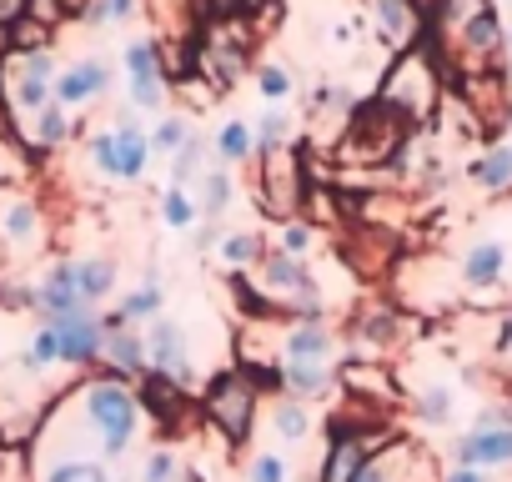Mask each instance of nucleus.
<instances>
[{
    "instance_id": "c756f323",
    "label": "nucleus",
    "mask_w": 512,
    "mask_h": 482,
    "mask_svg": "<svg viewBox=\"0 0 512 482\" xmlns=\"http://www.w3.org/2000/svg\"><path fill=\"white\" fill-rule=\"evenodd\" d=\"M287 136H292V116L287 111H267L262 116V151H282Z\"/></svg>"
},
{
    "instance_id": "f8f14e48",
    "label": "nucleus",
    "mask_w": 512,
    "mask_h": 482,
    "mask_svg": "<svg viewBox=\"0 0 512 482\" xmlns=\"http://www.w3.org/2000/svg\"><path fill=\"white\" fill-rule=\"evenodd\" d=\"M101 352H106V362L121 372V377H136V372H146V342L141 337H131L126 332V322H121V312L106 322V337H101Z\"/></svg>"
},
{
    "instance_id": "9b49d317",
    "label": "nucleus",
    "mask_w": 512,
    "mask_h": 482,
    "mask_svg": "<svg viewBox=\"0 0 512 482\" xmlns=\"http://www.w3.org/2000/svg\"><path fill=\"white\" fill-rule=\"evenodd\" d=\"M302 201V181H297V161L287 151H267V206L277 216H292Z\"/></svg>"
},
{
    "instance_id": "b1692460",
    "label": "nucleus",
    "mask_w": 512,
    "mask_h": 482,
    "mask_svg": "<svg viewBox=\"0 0 512 482\" xmlns=\"http://www.w3.org/2000/svg\"><path fill=\"white\" fill-rule=\"evenodd\" d=\"M191 141V126L181 121V116H171V121H161L156 131H151V151H161V156H171V151H181Z\"/></svg>"
},
{
    "instance_id": "a878e982",
    "label": "nucleus",
    "mask_w": 512,
    "mask_h": 482,
    "mask_svg": "<svg viewBox=\"0 0 512 482\" xmlns=\"http://www.w3.org/2000/svg\"><path fill=\"white\" fill-rule=\"evenodd\" d=\"M61 357V342H56V332L51 327H41L36 337H31V347H26V367L31 372H41V367H51Z\"/></svg>"
},
{
    "instance_id": "f257e3e1",
    "label": "nucleus",
    "mask_w": 512,
    "mask_h": 482,
    "mask_svg": "<svg viewBox=\"0 0 512 482\" xmlns=\"http://www.w3.org/2000/svg\"><path fill=\"white\" fill-rule=\"evenodd\" d=\"M86 412L96 417V427H101V437H106V452H126V447H131V437H136V427H141V407H136V397H131L126 387L96 382V387L86 392Z\"/></svg>"
},
{
    "instance_id": "4c0bfd02",
    "label": "nucleus",
    "mask_w": 512,
    "mask_h": 482,
    "mask_svg": "<svg viewBox=\"0 0 512 482\" xmlns=\"http://www.w3.org/2000/svg\"><path fill=\"white\" fill-rule=\"evenodd\" d=\"M307 247H312V226H302V221H292V226H287V252L297 257V252H307Z\"/></svg>"
},
{
    "instance_id": "393cba45",
    "label": "nucleus",
    "mask_w": 512,
    "mask_h": 482,
    "mask_svg": "<svg viewBox=\"0 0 512 482\" xmlns=\"http://www.w3.org/2000/svg\"><path fill=\"white\" fill-rule=\"evenodd\" d=\"M46 482H111L101 462H56L46 472Z\"/></svg>"
},
{
    "instance_id": "f704fd0d",
    "label": "nucleus",
    "mask_w": 512,
    "mask_h": 482,
    "mask_svg": "<svg viewBox=\"0 0 512 482\" xmlns=\"http://www.w3.org/2000/svg\"><path fill=\"white\" fill-rule=\"evenodd\" d=\"M196 166H201V141L191 136V141L176 151V186H181V181H191V176H196Z\"/></svg>"
},
{
    "instance_id": "6ab92c4d",
    "label": "nucleus",
    "mask_w": 512,
    "mask_h": 482,
    "mask_svg": "<svg viewBox=\"0 0 512 482\" xmlns=\"http://www.w3.org/2000/svg\"><path fill=\"white\" fill-rule=\"evenodd\" d=\"M181 402H186V392H176V382H166V377H151V387H146V407H151L156 417L176 422Z\"/></svg>"
},
{
    "instance_id": "20e7f679",
    "label": "nucleus",
    "mask_w": 512,
    "mask_h": 482,
    "mask_svg": "<svg viewBox=\"0 0 512 482\" xmlns=\"http://www.w3.org/2000/svg\"><path fill=\"white\" fill-rule=\"evenodd\" d=\"M91 156H96V166H101L106 176H116V181H136V176L146 171L151 136H141L136 121H121L111 136H101V141L91 146Z\"/></svg>"
},
{
    "instance_id": "6e6552de",
    "label": "nucleus",
    "mask_w": 512,
    "mask_h": 482,
    "mask_svg": "<svg viewBox=\"0 0 512 482\" xmlns=\"http://www.w3.org/2000/svg\"><path fill=\"white\" fill-rule=\"evenodd\" d=\"M457 36H462V51L477 61V66H492L497 56H502V46H507V31H502V21H497V11L487 6V11H477L472 21H462L457 26Z\"/></svg>"
},
{
    "instance_id": "79ce46f5",
    "label": "nucleus",
    "mask_w": 512,
    "mask_h": 482,
    "mask_svg": "<svg viewBox=\"0 0 512 482\" xmlns=\"http://www.w3.org/2000/svg\"><path fill=\"white\" fill-rule=\"evenodd\" d=\"M507 51H512V31H507Z\"/></svg>"
},
{
    "instance_id": "1a4fd4ad",
    "label": "nucleus",
    "mask_w": 512,
    "mask_h": 482,
    "mask_svg": "<svg viewBox=\"0 0 512 482\" xmlns=\"http://www.w3.org/2000/svg\"><path fill=\"white\" fill-rule=\"evenodd\" d=\"M282 352H287L282 362H292V367H322L327 372V362H332V332L322 322H302V327L287 332Z\"/></svg>"
},
{
    "instance_id": "473e14b6",
    "label": "nucleus",
    "mask_w": 512,
    "mask_h": 482,
    "mask_svg": "<svg viewBox=\"0 0 512 482\" xmlns=\"http://www.w3.org/2000/svg\"><path fill=\"white\" fill-rule=\"evenodd\" d=\"M287 477H292V467H287V457H277V452L256 457V467H251V482H287Z\"/></svg>"
},
{
    "instance_id": "c85d7f7f",
    "label": "nucleus",
    "mask_w": 512,
    "mask_h": 482,
    "mask_svg": "<svg viewBox=\"0 0 512 482\" xmlns=\"http://www.w3.org/2000/svg\"><path fill=\"white\" fill-rule=\"evenodd\" d=\"M66 136V106H46L41 116H36V141L41 146H56Z\"/></svg>"
},
{
    "instance_id": "f3484780",
    "label": "nucleus",
    "mask_w": 512,
    "mask_h": 482,
    "mask_svg": "<svg viewBox=\"0 0 512 482\" xmlns=\"http://www.w3.org/2000/svg\"><path fill=\"white\" fill-rule=\"evenodd\" d=\"M251 146H256V136H251V126H241V121H226V126H221V136H216L221 161H246V156H251Z\"/></svg>"
},
{
    "instance_id": "4468645a",
    "label": "nucleus",
    "mask_w": 512,
    "mask_h": 482,
    "mask_svg": "<svg viewBox=\"0 0 512 482\" xmlns=\"http://www.w3.org/2000/svg\"><path fill=\"white\" fill-rule=\"evenodd\" d=\"M377 26H382V36L392 41V46H412L417 41V6L412 0H377Z\"/></svg>"
},
{
    "instance_id": "c9c22d12",
    "label": "nucleus",
    "mask_w": 512,
    "mask_h": 482,
    "mask_svg": "<svg viewBox=\"0 0 512 482\" xmlns=\"http://www.w3.org/2000/svg\"><path fill=\"white\" fill-rule=\"evenodd\" d=\"M141 482H176V457H171V452H151Z\"/></svg>"
},
{
    "instance_id": "a211bd4d",
    "label": "nucleus",
    "mask_w": 512,
    "mask_h": 482,
    "mask_svg": "<svg viewBox=\"0 0 512 482\" xmlns=\"http://www.w3.org/2000/svg\"><path fill=\"white\" fill-rule=\"evenodd\" d=\"M156 312H161V287L156 282H146L141 292H131L121 302V322H156Z\"/></svg>"
},
{
    "instance_id": "4be33fe9",
    "label": "nucleus",
    "mask_w": 512,
    "mask_h": 482,
    "mask_svg": "<svg viewBox=\"0 0 512 482\" xmlns=\"http://www.w3.org/2000/svg\"><path fill=\"white\" fill-rule=\"evenodd\" d=\"M272 422H277V432H282L287 442H302V437H307V427H312V417H307V407H302V402H277Z\"/></svg>"
},
{
    "instance_id": "bb28decb",
    "label": "nucleus",
    "mask_w": 512,
    "mask_h": 482,
    "mask_svg": "<svg viewBox=\"0 0 512 482\" xmlns=\"http://www.w3.org/2000/svg\"><path fill=\"white\" fill-rule=\"evenodd\" d=\"M417 412H422V422L442 427V422L452 417V392H447V387H427V392L417 397Z\"/></svg>"
},
{
    "instance_id": "72a5a7b5",
    "label": "nucleus",
    "mask_w": 512,
    "mask_h": 482,
    "mask_svg": "<svg viewBox=\"0 0 512 482\" xmlns=\"http://www.w3.org/2000/svg\"><path fill=\"white\" fill-rule=\"evenodd\" d=\"M262 96L267 101H287L292 96V76L282 66H262Z\"/></svg>"
},
{
    "instance_id": "7ed1b4c3",
    "label": "nucleus",
    "mask_w": 512,
    "mask_h": 482,
    "mask_svg": "<svg viewBox=\"0 0 512 482\" xmlns=\"http://www.w3.org/2000/svg\"><path fill=\"white\" fill-rule=\"evenodd\" d=\"M256 382L246 377V372H231V377H221L211 392H206V417L231 437V442H246L251 437V392Z\"/></svg>"
},
{
    "instance_id": "dca6fc26",
    "label": "nucleus",
    "mask_w": 512,
    "mask_h": 482,
    "mask_svg": "<svg viewBox=\"0 0 512 482\" xmlns=\"http://www.w3.org/2000/svg\"><path fill=\"white\" fill-rule=\"evenodd\" d=\"M76 272V292L86 297V302H101L111 287H116V267L111 262H81V267H71Z\"/></svg>"
},
{
    "instance_id": "0eeeda50",
    "label": "nucleus",
    "mask_w": 512,
    "mask_h": 482,
    "mask_svg": "<svg viewBox=\"0 0 512 482\" xmlns=\"http://www.w3.org/2000/svg\"><path fill=\"white\" fill-rule=\"evenodd\" d=\"M146 352H151V367L156 377L166 382H191V362H186V337L171 317H156L151 332H146Z\"/></svg>"
},
{
    "instance_id": "2f4dec72",
    "label": "nucleus",
    "mask_w": 512,
    "mask_h": 482,
    "mask_svg": "<svg viewBox=\"0 0 512 482\" xmlns=\"http://www.w3.org/2000/svg\"><path fill=\"white\" fill-rule=\"evenodd\" d=\"M136 16V0H96V6L86 11V26H106V21H126Z\"/></svg>"
},
{
    "instance_id": "a19ab883",
    "label": "nucleus",
    "mask_w": 512,
    "mask_h": 482,
    "mask_svg": "<svg viewBox=\"0 0 512 482\" xmlns=\"http://www.w3.org/2000/svg\"><path fill=\"white\" fill-rule=\"evenodd\" d=\"M0 16H11V0H0Z\"/></svg>"
},
{
    "instance_id": "412c9836",
    "label": "nucleus",
    "mask_w": 512,
    "mask_h": 482,
    "mask_svg": "<svg viewBox=\"0 0 512 482\" xmlns=\"http://www.w3.org/2000/svg\"><path fill=\"white\" fill-rule=\"evenodd\" d=\"M16 106H21V111H46V106H51V81H46V76H31V71L21 66V81H16Z\"/></svg>"
},
{
    "instance_id": "2eb2a0df",
    "label": "nucleus",
    "mask_w": 512,
    "mask_h": 482,
    "mask_svg": "<svg viewBox=\"0 0 512 482\" xmlns=\"http://www.w3.org/2000/svg\"><path fill=\"white\" fill-rule=\"evenodd\" d=\"M472 181L482 191H512V146H487L472 161Z\"/></svg>"
},
{
    "instance_id": "37998d69",
    "label": "nucleus",
    "mask_w": 512,
    "mask_h": 482,
    "mask_svg": "<svg viewBox=\"0 0 512 482\" xmlns=\"http://www.w3.org/2000/svg\"><path fill=\"white\" fill-rule=\"evenodd\" d=\"M507 146H512V141H507Z\"/></svg>"
},
{
    "instance_id": "aec40b11",
    "label": "nucleus",
    "mask_w": 512,
    "mask_h": 482,
    "mask_svg": "<svg viewBox=\"0 0 512 482\" xmlns=\"http://www.w3.org/2000/svg\"><path fill=\"white\" fill-rule=\"evenodd\" d=\"M256 257H262V241H256L251 231L221 236V262H226V267H246V262H256Z\"/></svg>"
},
{
    "instance_id": "e433bc0d",
    "label": "nucleus",
    "mask_w": 512,
    "mask_h": 482,
    "mask_svg": "<svg viewBox=\"0 0 512 482\" xmlns=\"http://www.w3.org/2000/svg\"><path fill=\"white\" fill-rule=\"evenodd\" d=\"M347 482H397V477H392L387 457H367V462H362V467H357V472H352Z\"/></svg>"
},
{
    "instance_id": "ea45409f",
    "label": "nucleus",
    "mask_w": 512,
    "mask_h": 482,
    "mask_svg": "<svg viewBox=\"0 0 512 482\" xmlns=\"http://www.w3.org/2000/svg\"><path fill=\"white\" fill-rule=\"evenodd\" d=\"M442 482H492V477H487L482 467H447Z\"/></svg>"
},
{
    "instance_id": "9d476101",
    "label": "nucleus",
    "mask_w": 512,
    "mask_h": 482,
    "mask_svg": "<svg viewBox=\"0 0 512 482\" xmlns=\"http://www.w3.org/2000/svg\"><path fill=\"white\" fill-rule=\"evenodd\" d=\"M502 272H507V247H502V241H477V247H467V257H462V287L487 292V287L502 282Z\"/></svg>"
},
{
    "instance_id": "f03ea898",
    "label": "nucleus",
    "mask_w": 512,
    "mask_h": 482,
    "mask_svg": "<svg viewBox=\"0 0 512 482\" xmlns=\"http://www.w3.org/2000/svg\"><path fill=\"white\" fill-rule=\"evenodd\" d=\"M382 101H387L397 116L422 121V116L437 106V76H432V66H427L417 51H407V56H402V66L392 71V81H387Z\"/></svg>"
},
{
    "instance_id": "7c9ffc66",
    "label": "nucleus",
    "mask_w": 512,
    "mask_h": 482,
    "mask_svg": "<svg viewBox=\"0 0 512 482\" xmlns=\"http://www.w3.org/2000/svg\"><path fill=\"white\" fill-rule=\"evenodd\" d=\"M161 216H166L171 226H191V221H196V206L186 201V191H181V186H171V191L161 196Z\"/></svg>"
},
{
    "instance_id": "423d86ee",
    "label": "nucleus",
    "mask_w": 512,
    "mask_h": 482,
    "mask_svg": "<svg viewBox=\"0 0 512 482\" xmlns=\"http://www.w3.org/2000/svg\"><path fill=\"white\" fill-rule=\"evenodd\" d=\"M51 332H56V342H61V362H91L96 352H101V337H106V327L96 322V312L86 307V312H66V317H56V322H46Z\"/></svg>"
},
{
    "instance_id": "ddd939ff",
    "label": "nucleus",
    "mask_w": 512,
    "mask_h": 482,
    "mask_svg": "<svg viewBox=\"0 0 512 482\" xmlns=\"http://www.w3.org/2000/svg\"><path fill=\"white\" fill-rule=\"evenodd\" d=\"M101 91H106V66L101 61H81V66H71L56 81V106H81V101H91Z\"/></svg>"
},
{
    "instance_id": "cd10ccee",
    "label": "nucleus",
    "mask_w": 512,
    "mask_h": 482,
    "mask_svg": "<svg viewBox=\"0 0 512 482\" xmlns=\"http://www.w3.org/2000/svg\"><path fill=\"white\" fill-rule=\"evenodd\" d=\"M6 231H11V241H16V247L36 241V206H31V201L11 206V216H6Z\"/></svg>"
},
{
    "instance_id": "39448f33",
    "label": "nucleus",
    "mask_w": 512,
    "mask_h": 482,
    "mask_svg": "<svg viewBox=\"0 0 512 482\" xmlns=\"http://www.w3.org/2000/svg\"><path fill=\"white\" fill-rule=\"evenodd\" d=\"M452 457H457V467H482V472L512 467V422H487V417H477L472 432H462V437L452 442Z\"/></svg>"
},
{
    "instance_id": "5701e85b",
    "label": "nucleus",
    "mask_w": 512,
    "mask_h": 482,
    "mask_svg": "<svg viewBox=\"0 0 512 482\" xmlns=\"http://www.w3.org/2000/svg\"><path fill=\"white\" fill-rule=\"evenodd\" d=\"M226 201H231V176L226 171H206L201 176V211L216 216V211H226Z\"/></svg>"
},
{
    "instance_id": "58836bf2",
    "label": "nucleus",
    "mask_w": 512,
    "mask_h": 482,
    "mask_svg": "<svg viewBox=\"0 0 512 482\" xmlns=\"http://www.w3.org/2000/svg\"><path fill=\"white\" fill-rule=\"evenodd\" d=\"M497 357L502 362H512V307L502 312V322H497Z\"/></svg>"
}]
</instances>
